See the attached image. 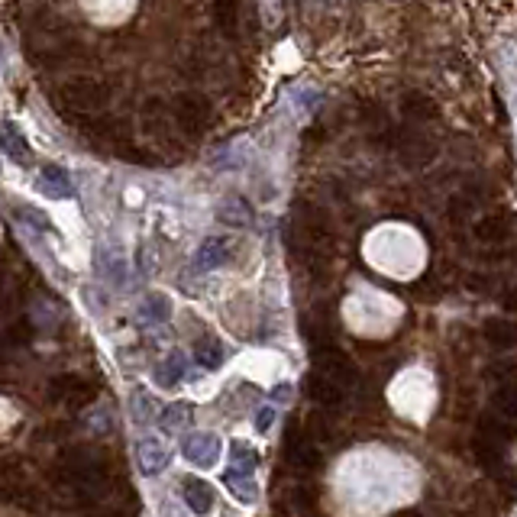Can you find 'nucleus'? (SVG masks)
<instances>
[{"instance_id": "f257e3e1", "label": "nucleus", "mask_w": 517, "mask_h": 517, "mask_svg": "<svg viewBox=\"0 0 517 517\" xmlns=\"http://www.w3.org/2000/svg\"><path fill=\"white\" fill-rule=\"evenodd\" d=\"M59 100H62L65 110H72V114H81V116H91V114H98V110L107 107L110 91L94 78H72L59 88Z\"/></svg>"}, {"instance_id": "f03ea898", "label": "nucleus", "mask_w": 517, "mask_h": 517, "mask_svg": "<svg viewBox=\"0 0 517 517\" xmlns=\"http://www.w3.org/2000/svg\"><path fill=\"white\" fill-rule=\"evenodd\" d=\"M211 116H214V107H211V100L204 94H197V91H185L179 94L175 100V110H171V120L179 126V133H204L207 123H211Z\"/></svg>"}, {"instance_id": "7ed1b4c3", "label": "nucleus", "mask_w": 517, "mask_h": 517, "mask_svg": "<svg viewBox=\"0 0 517 517\" xmlns=\"http://www.w3.org/2000/svg\"><path fill=\"white\" fill-rule=\"evenodd\" d=\"M181 453H185L187 463L195 465H214L220 459V437L217 433H187L185 443H181Z\"/></svg>"}, {"instance_id": "20e7f679", "label": "nucleus", "mask_w": 517, "mask_h": 517, "mask_svg": "<svg viewBox=\"0 0 517 517\" xmlns=\"http://www.w3.org/2000/svg\"><path fill=\"white\" fill-rule=\"evenodd\" d=\"M314 362H317V372L327 375V378L337 382L339 388L356 382V369L349 366V359L339 356L337 349H317V353H314Z\"/></svg>"}, {"instance_id": "39448f33", "label": "nucleus", "mask_w": 517, "mask_h": 517, "mask_svg": "<svg viewBox=\"0 0 517 517\" xmlns=\"http://www.w3.org/2000/svg\"><path fill=\"white\" fill-rule=\"evenodd\" d=\"M171 453L169 446L162 443L159 437H143L136 446V463H139V473L143 475H159L165 465H169Z\"/></svg>"}, {"instance_id": "423d86ee", "label": "nucleus", "mask_w": 517, "mask_h": 517, "mask_svg": "<svg viewBox=\"0 0 517 517\" xmlns=\"http://www.w3.org/2000/svg\"><path fill=\"white\" fill-rule=\"evenodd\" d=\"M236 252V243L227 240V236H211V240L201 243V250H197V268L207 272V268H220L227 266Z\"/></svg>"}, {"instance_id": "0eeeda50", "label": "nucleus", "mask_w": 517, "mask_h": 517, "mask_svg": "<svg viewBox=\"0 0 517 517\" xmlns=\"http://www.w3.org/2000/svg\"><path fill=\"white\" fill-rule=\"evenodd\" d=\"M0 149H4L7 159L17 162V165H29L33 162V149H29L27 136L20 133L17 123H10V120L0 123Z\"/></svg>"}, {"instance_id": "6e6552de", "label": "nucleus", "mask_w": 517, "mask_h": 517, "mask_svg": "<svg viewBox=\"0 0 517 517\" xmlns=\"http://www.w3.org/2000/svg\"><path fill=\"white\" fill-rule=\"evenodd\" d=\"M39 191H43L45 197H55V201H65V197L75 195L68 171L59 169V165H45V169L39 171Z\"/></svg>"}, {"instance_id": "1a4fd4ad", "label": "nucleus", "mask_w": 517, "mask_h": 517, "mask_svg": "<svg viewBox=\"0 0 517 517\" xmlns=\"http://www.w3.org/2000/svg\"><path fill=\"white\" fill-rule=\"evenodd\" d=\"M181 495H185V505L195 514H211V508H214V489L207 485L204 479H185V485H181Z\"/></svg>"}, {"instance_id": "9d476101", "label": "nucleus", "mask_w": 517, "mask_h": 517, "mask_svg": "<svg viewBox=\"0 0 517 517\" xmlns=\"http://www.w3.org/2000/svg\"><path fill=\"white\" fill-rule=\"evenodd\" d=\"M217 217H220V223H227V227H250L252 223V207L246 204V197L240 195H230L223 197L220 207H217Z\"/></svg>"}, {"instance_id": "9b49d317", "label": "nucleus", "mask_w": 517, "mask_h": 517, "mask_svg": "<svg viewBox=\"0 0 517 517\" xmlns=\"http://www.w3.org/2000/svg\"><path fill=\"white\" fill-rule=\"evenodd\" d=\"M214 23L227 39L240 36V0H214Z\"/></svg>"}, {"instance_id": "f8f14e48", "label": "nucleus", "mask_w": 517, "mask_h": 517, "mask_svg": "<svg viewBox=\"0 0 517 517\" xmlns=\"http://www.w3.org/2000/svg\"><path fill=\"white\" fill-rule=\"evenodd\" d=\"M307 394H311V402L323 404V408H333V404L343 402V388L321 372H314L311 378H307Z\"/></svg>"}, {"instance_id": "ddd939ff", "label": "nucleus", "mask_w": 517, "mask_h": 517, "mask_svg": "<svg viewBox=\"0 0 517 517\" xmlns=\"http://www.w3.org/2000/svg\"><path fill=\"white\" fill-rule=\"evenodd\" d=\"M171 317V301L165 295H149L136 307V321L149 327V323H165Z\"/></svg>"}, {"instance_id": "4468645a", "label": "nucleus", "mask_w": 517, "mask_h": 517, "mask_svg": "<svg viewBox=\"0 0 517 517\" xmlns=\"http://www.w3.org/2000/svg\"><path fill=\"white\" fill-rule=\"evenodd\" d=\"M223 485L243 501V505H252L256 501V481H252V469H230L223 475Z\"/></svg>"}, {"instance_id": "2eb2a0df", "label": "nucleus", "mask_w": 517, "mask_h": 517, "mask_svg": "<svg viewBox=\"0 0 517 517\" xmlns=\"http://www.w3.org/2000/svg\"><path fill=\"white\" fill-rule=\"evenodd\" d=\"M402 107L410 120H433V116H437V104H433L427 94H420V91H408Z\"/></svg>"}, {"instance_id": "dca6fc26", "label": "nucleus", "mask_w": 517, "mask_h": 517, "mask_svg": "<svg viewBox=\"0 0 517 517\" xmlns=\"http://www.w3.org/2000/svg\"><path fill=\"white\" fill-rule=\"evenodd\" d=\"M185 369H187L185 356L175 353V356H169L165 362H159V369H155V382H159L162 388H175V385L185 378Z\"/></svg>"}, {"instance_id": "f3484780", "label": "nucleus", "mask_w": 517, "mask_h": 517, "mask_svg": "<svg viewBox=\"0 0 517 517\" xmlns=\"http://www.w3.org/2000/svg\"><path fill=\"white\" fill-rule=\"evenodd\" d=\"M195 359L201 362L204 369H217L223 366V359H227V353H223V343L214 337H204V339H197V346H195Z\"/></svg>"}, {"instance_id": "a211bd4d", "label": "nucleus", "mask_w": 517, "mask_h": 517, "mask_svg": "<svg viewBox=\"0 0 517 517\" xmlns=\"http://www.w3.org/2000/svg\"><path fill=\"white\" fill-rule=\"evenodd\" d=\"M288 459L301 469H314V465H321V449L317 443H307V440H295V443L288 446Z\"/></svg>"}, {"instance_id": "6ab92c4d", "label": "nucleus", "mask_w": 517, "mask_h": 517, "mask_svg": "<svg viewBox=\"0 0 517 517\" xmlns=\"http://www.w3.org/2000/svg\"><path fill=\"white\" fill-rule=\"evenodd\" d=\"M100 275L114 282V285H123L126 282V258L120 250H110V262L107 258H100Z\"/></svg>"}, {"instance_id": "aec40b11", "label": "nucleus", "mask_w": 517, "mask_h": 517, "mask_svg": "<svg viewBox=\"0 0 517 517\" xmlns=\"http://www.w3.org/2000/svg\"><path fill=\"white\" fill-rule=\"evenodd\" d=\"M191 414H195V408H191V404H185V402L169 404V408L162 410V427H165V430H181L187 420H191Z\"/></svg>"}, {"instance_id": "412c9836", "label": "nucleus", "mask_w": 517, "mask_h": 517, "mask_svg": "<svg viewBox=\"0 0 517 517\" xmlns=\"http://www.w3.org/2000/svg\"><path fill=\"white\" fill-rule=\"evenodd\" d=\"M475 233H479L481 240H489V243H498V240H505L508 236V220L505 217H485V220L475 227Z\"/></svg>"}, {"instance_id": "4be33fe9", "label": "nucleus", "mask_w": 517, "mask_h": 517, "mask_svg": "<svg viewBox=\"0 0 517 517\" xmlns=\"http://www.w3.org/2000/svg\"><path fill=\"white\" fill-rule=\"evenodd\" d=\"M230 459H233V469H256V463H258L256 449H252L250 443H243V440H236V443L230 446Z\"/></svg>"}, {"instance_id": "5701e85b", "label": "nucleus", "mask_w": 517, "mask_h": 517, "mask_svg": "<svg viewBox=\"0 0 517 517\" xmlns=\"http://www.w3.org/2000/svg\"><path fill=\"white\" fill-rule=\"evenodd\" d=\"M485 337H489L491 343H498V346H511V343H514V323L491 321L489 327H485Z\"/></svg>"}, {"instance_id": "b1692460", "label": "nucleus", "mask_w": 517, "mask_h": 517, "mask_svg": "<svg viewBox=\"0 0 517 517\" xmlns=\"http://www.w3.org/2000/svg\"><path fill=\"white\" fill-rule=\"evenodd\" d=\"M130 410H133V420L136 424H149L152 418H155V404H152V398L146 392H136L133 402H130Z\"/></svg>"}, {"instance_id": "393cba45", "label": "nucleus", "mask_w": 517, "mask_h": 517, "mask_svg": "<svg viewBox=\"0 0 517 517\" xmlns=\"http://www.w3.org/2000/svg\"><path fill=\"white\" fill-rule=\"evenodd\" d=\"M272 420H275V410H272V408H258L256 410V430H258V433H266V430L272 427Z\"/></svg>"}, {"instance_id": "a878e982", "label": "nucleus", "mask_w": 517, "mask_h": 517, "mask_svg": "<svg viewBox=\"0 0 517 517\" xmlns=\"http://www.w3.org/2000/svg\"><path fill=\"white\" fill-rule=\"evenodd\" d=\"M20 217H23L27 223H36L39 230H49V220H45V217L39 214V211H20Z\"/></svg>"}, {"instance_id": "bb28decb", "label": "nucleus", "mask_w": 517, "mask_h": 517, "mask_svg": "<svg viewBox=\"0 0 517 517\" xmlns=\"http://www.w3.org/2000/svg\"><path fill=\"white\" fill-rule=\"evenodd\" d=\"M288 394H291V388H285V385H278L275 392H272V398H275V402H285Z\"/></svg>"}, {"instance_id": "cd10ccee", "label": "nucleus", "mask_w": 517, "mask_h": 517, "mask_svg": "<svg viewBox=\"0 0 517 517\" xmlns=\"http://www.w3.org/2000/svg\"><path fill=\"white\" fill-rule=\"evenodd\" d=\"M0 59H4V45H0Z\"/></svg>"}]
</instances>
